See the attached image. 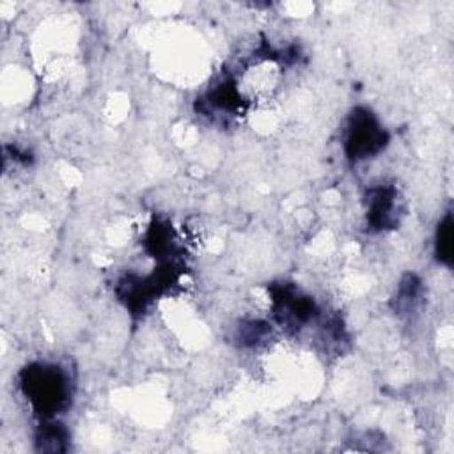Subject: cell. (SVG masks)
Instances as JSON below:
<instances>
[{"label": "cell", "instance_id": "obj_1", "mask_svg": "<svg viewBox=\"0 0 454 454\" xmlns=\"http://www.w3.org/2000/svg\"><path fill=\"white\" fill-rule=\"evenodd\" d=\"M20 385L35 413L50 419L62 411L71 395L67 374L55 364L35 362L20 374Z\"/></svg>", "mask_w": 454, "mask_h": 454}, {"label": "cell", "instance_id": "obj_2", "mask_svg": "<svg viewBox=\"0 0 454 454\" xmlns=\"http://www.w3.org/2000/svg\"><path fill=\"white\" fill-rule=\"evenodd\" d=\"M388 142V133L381 128L376 115L364 106L349 114L344 138V153L351 161L371 158L383 151Z\"/></svg>", "mask_w": 454, "mask_h": 454}, {"label": "cell", "instance_id": "obj_3", "mask_svg": "<svg viewBox=\"0 0 454 454\" xmlns=\"http://www.w3.org/2000/svg\"><path fill=\"white\" fill-rule=\"evenodd\" d=\"M275 317L291 328H300L316 316V305L309 296H301L294 287L280 286L273 289Z\"/></svg>", "mask_w": 454, "mask_h": 454}, {"label": "cell", "instance_id": "obj_4", "mask_svg": "<svg viewBox=\"0 0 454 454\" xmlns=\"http://www.w3.org/2000/svg\"><path fill=\"white\" fill-rule=\"evenodd\" d=\"M367 225L374 231L392 229L399 222L397 193L392 186H374L367 192Z\"/></svg>", "mask_w": 454, "mask_h": 454}, {"label": "cell", "instance_id": "obj_5", "mask_svg": "<svg viewBox=\"0 0 454 454\" xmlns=\"http://www.w3.org/2000/svg\"><path fill=\"white\" fill-rule=\"evenodd\" d=\"M67 431L62 424L48 422L41 424L35 434V445L41 452H64L67 449Z\"/></svg>", "mask_w": 454, "mask_h": 454}, {"label": "cell", "instance_id": "obj_6", "mask_svg": "<svg viewBox=\"0 0 454 454\" xmlns=\"http://www.w3.org/2000/svg\"><path fill=\"white\" fill-rule=\"evenodd\" d=\"M452 216L450 213H447L443 216V220L438 223L436 229V241H434V254L438 257L440 262L443 264H450L452 262V250H454V243H452Z\"/></svg>", "mask_w": 454, "mask_h": 454}, {"label": "cell", "instance_id": "obj_7", "mask_svg": "<svg viewBox=\"0 0 454 454\" xmlns=\"http://www.w3.org/2000/svg\"><path fill=\"white\" fill-rule=\"evenodd\" d=\"M266 326H268V325H264V323L250 321V323H247L245 326H241V330H239V339H241L243 342L255 344V342L262 340V337L266 335V332H268Z\"/></svg>", "mask_w": 454, "mask_h": 454}]
</instances>
